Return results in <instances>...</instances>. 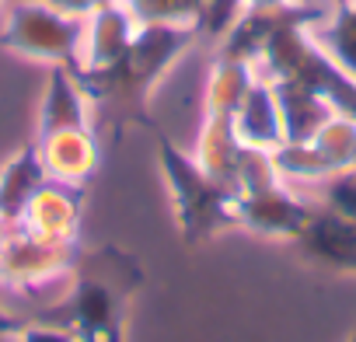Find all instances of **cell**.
Masks as SVG:
<instances>
[{
  "label": "cell",
  "instance_id": "obj_18",
  "mask_svg": "<svg viewBox=\"0 0 356 342\" xmlns=\"http://www.w3.org/2000/svg\"><path fill=\"white\" fill-rule=\"evenodd\" d=\"M273 164L283 182H321L325 175H332V168L325 164V157L318 154L311 140L304 143L283 140L280 147H273Z\"/></svg>",
  "mask_w": 356,
  "mask_h": 342
},
{
  "label": "cell",
  "instance_id": "obj_11",
  "mask_svg": "<svg viewBox=\"0 0 356 342\" xmlns=\"http://www.w3.org/2000/svg\"><path fill=\"white\" fill-rule=\"evenodd\" d=\"M91 105L95 101L88 98L81 81L67 67H49V77H46V88H42V101H39V136H49V133H60V129L91 126V115H88Z\"/></svg>",
  "mask_w": 356,
  "mask_h": 342
},
{
  "label": "cell",
  "instance_id": "obj_23",
  "mask_svg": "<svg viewBox=\"0 0 356 342\" xmlns=\"http://www.w3.org/2000/svg\"><path fill=\"white\" fill-rule=\"evenodd\" d=\"M15 342H81L70 328H63V325H49V321H35V325H22L18 328V335H15Z\"/></svg>",
  "mask_w": 356,
  "mask_h": 342
},
{
  "label": "cell",
  "instance_id": "obj_32",
  "mask_svg": "<svg viewBox=\"0 0 356 342\" xmlns=\"http://www.w3.org/2000/svg\"><path fill=\"white\" fill-rule=\"evenodd\" d=\"M0 4H4V0H0Z\"/></svg>",
  "mask_w": 356,
  "mask_h": 342
},
{
  "label": "cell",
  "instance_id": "obj_26",
  "mask_svg": "<svg viewBox=\"0 0 356 342\" xmlns=\"http://www.w3.org/2000/svg\"><path fill=\"white\" fill-rule=\"evenodd\" d=\"M245 8H290V0H245Z\"/></svg>",
  "mask_w": 356,
  "mask_h": 342
},
{
  "label": "cell",
  "instance_id": "obj_25",
  "mask_svg": "<svg viewBox=\"0 0 356 342\" xmlns=\"http://www.w3.org/2000/svg\"><path fill=\"white\" fill-rule=\"evenodd\" d=\"M25 321H18V318H11L8 311H0V335H8V332H18Z\"/></svg>",
  "mask_w": 356,
  "mask_h": 342
},
{
  "label": "cell",
  "instance_id": "obj_8",
  "mask_svg": "<svg viewBox=\"0 0 356 342\" xmlns=\"http://www.w3.org/2000/svg\"><path fill=\"white\" fill-rule=\"evenodd\" d=\"M81 203H84V189L81 186L46 182L29 200V206L22 210V217L11 227L22 231V234L42 238V241H77Z\"/></svg>",
  "mask_w": 356,
  "mask_h": 342
},
{
  "label": "cell",
  "instance_id": "obj_29",
  "mask_svg": "<svg viewBox=\"0 0 356 342\" xmlns=\"http://www.w3.org/2000/svg\"><path fill=\"white\" fill-rule=\"evenodd\" d=\"M332 4H349V0H332Z\"/></svg>",
  "mask_w": 356,
  "mask_h": 342
},
{
  "label": "cell",
  "instance_id": "obj_13",
  "mask_svg": "<svg viewBox=\"0 0 356 342\" xmlns=\"http://www.w3.org/2000/svg\"><path fill=\"white\" fill-rule=\"evenodd\" d=\"M49 182L46 168H42V157H39V147L29 143L22 147L4 168H0V220L8 227L22 217V210L29 206V200Z\"/></svg>",
  "mask_w": 356,
  "mask_h": 342
},
{
  "label": "cell",
  "instance_id": "obj_31",
  "mask_svg": "<svg viewBox=\"0 0 356 342\" xmlns=\"http://www.w3.org/2000/svg\"><path fill=\"white\" fill-rule=\"evenodd\" d=\"M353 168H356V161H353Z\"/></svg>",
  "mask_w": 356,
  "mask_h": 342
},
{
  "label": "cell",
  "instance_id": "obj_1",
  "mask_svg": "<svg viewBox=\"0 0 356 342\" xmlns=\"http://www.w3.org/2000/svg\"><path fill=\"white\" fill-rule=\"evenodd\" d=\"M143 286V266L115 248H84L70 269V290L60 304L39 311L35 321L63 325L81 342H122L126 307Z\"/></svg>",
  "mask_w": 356,
  "mask_h": 342
},
{
  "label": "cell",
  "instance_id": "obj_15",
  "mask_svg": "<svg viewBox=\"0 0 356 342\" xmlns=\"http://www.w3.org/2000/svg\"><path fill=\"white\" fill-rule=\"evenodd\" d=\"M276 88V101H280V119H283V140H311L328 115L335 112L314 88L300 84V81H273Z\"/></svg>",
  "mask_w": 356,
  "mask_h": 342
},
{
  "label": "cell",
  "instance_id": "obj_19",
  "mask_svg": "<svg viewBox=\"0 0 356 342\" xmlns=\"http://www.w3.org/2000/svg\"><path fill=\"white\" fill-rule=\"evenodd\" d=\"M311 143L318 147V154L325 157V164L332 171L353 168V161H356V119L332 112L328 122L311 136Z\"/></svg>",
  "mask_w": 356,
  "mask_h": 342
},
{
  "label": "cell",
  "instance_id": "obj_14",
  "mask_svg": "<svg viewBox=\"0 0 356 342\" xmlns=\"http://www.w3.org/2000/svg\"><path fill=\"white\" fill-rule=\"evenodd\" d=\"M241 147L245 143L238 140L231 115H203L193 157H196V164L207 171L210 179H217L227 189H234V168H238Z\"/></svg>",
  "mask_w": 356,
  "mask_h": 342
},
{
  "label": "cell",
  "instance_id": "obj_10",
  "mask_svg": "<svg viewBox=\"0 0 356 342\" xmlns=\"http://www.w3.org/2000/svg\"><path fill=\"white\" fill-rule=\"evenodd\" d=\"M293 241L304 248V255H311L332 269L356 272V220L321 206L311 213V220L304 224V231Z\"/></svg>",
  "mask_w": 356,
  "mask_h": 342
},
{
  "label": "cell",
  "instance_id": "obj_20",
  "mask_svg": "<svg viewBox=\"0 0 356 342\" xmlns=\"http://www.w3.org/2000/svg\"><path fill=\"white\" fill-rule=\"evenodd\" d=\"M126 11L147 25V22H161V25H196L200 22V0H122ZM200 28V25H196Z\"/></svg>",
  "mask_w": 356,
  "mask_h": 342
},
{
  "label": "cell",
  "instance_id": "obj_2",
  "mask_svg": "<svg viewBox=\"0 0 356 342\" xmlns=\"http://www.w3.org/2000/svg\"><path fill=\"white\" fill-rule=\"evenodd\" d=\"M196 42H200L196 25H161V22L140 25L136 22V32H133V42H129L122 63L112 74L84 84V91L95 105H115L119 126H122V119L147 122L143 105H147L150 91Z\"/></svg>",
  "mask_w": 356,
  "mask_h": 342
},
{
  "label": "cell",
  "instance_id": "obj_16",
  "mask_svg": "<svg viewBox=\"0 0 356 342\" xmlns=\"http://www.w3.org/2000/svg\"><path fill=\"white\" fill-rule=\"evenodd\" d=\"M255 63L217 56L210 74H207V91H203V115H234L245 91L255 81Z\"/></svg>",
  "mask_w": 356,
  "mask_h": 342
},
{
  "label": "cell",
  "instance_id": "obj_9",
  "mask_svg": "<svg viewBox=\"0 0 356 342\" xmlns=\"http://www.w3.org/2000/svg\"><path fill=\"white\" fill-rule=\"evenodd\" d=\"M39 157L49 182H63V186H88L95 179V171L102 164V147L91 126H77V129H60L49 136L35 140Z\"/></svg>",
  "mask_w": 356,
  "mask_h": 342
},
{
  "label": "cell",
  "instance_id": "obj_22",
  "mask_svg": "<svg viewBox=\"0 0 356 342\" xmlns=\"http://www.w3.org/2000/svg\"><path fill=\"white\" fill-rule=\"evenodd\" d=\"M245 15V0H200V39H224Z\"/></svg>",
  "mask_w": 356,
  "mask_h": 342
},
{
  "label": "cell",
  "instance_id": "obj_27",
  "mask_svg": "<svg viewBox=\"0 0 356 342\" xmlns=\"http://www.w3.org/2000/svg\"><path fill=\"white\" fill-rule=\"evenodd\" d=\"M8 234H11V227H8L4 220H0V252H4V241H8Z\"/></svg>",
  "mask_w": 356,
  "mask_h": 342
},
{
  "label": "cell",
  "instance_id": "obj_12",
  "mask_svg": "<svg viewBox=\"0 0 356 342\" xmlns=\"http://www.w3.org/2000/svg\"><path fill=\"white\" fill-rule=\"evenodd\" d=\"M234 119V133L245 147H262L273 150L283 143V119H280V101H276V88L269 77L255 74L252 88L245 91Z\"/></svg>",
  "mask_w": 356,
  "mask_h": 342
},
{
  "label": "cell",
  "instance_id": "obj_6",
  "mask_svg": "<svg viewBox=\"0 0 356 342\" xmlns=\"http://www.w3.org/2000/svg\"><path fill=\"white\" fill-rule=\"evenodd\" d=\"M133 32H136V18L126 11L122 0L105 4L84 18L81 53H77V67H74V77L81 81V88L112 74L122 63V56L133 42Z\"/></svg>",
  "mask_w": 356,
  "mask_h": 342
},
{
  "label": "cell",
  "instance_id": "obj_5",
  "mask_svg": "<svg viewBox=\"0 0 356 342\" xmlns=\"http://www.w3.org/2000/svg\"><path fill=\"white\" fill-rule=\"evenodd\" d=\"M77 255H81L77 241H42L11 227L4 252H0V286L22 293L53 286L56 279L70 276Z\"/></svg>",
  "mask_w": 356,
  "mask_h": 342
},
{
  "label": "cell",
  "instance_id": "obj_17",
  "mask_svg": "<svg viewBox=\"0 0 356 342\" xmlns=\"http://www.w3.org/2000/svg\"><path fill=\"white\" fill-rule=\"evenodd\" d=\"M311 35L346 74L356 77V15L349 4H335L321 22L311 25Z\"/></svg>",
  "mask_w": 356,
  "mask_h": 342
},
{
  "label": "cell",
  "instance_id": "obj_28",
  "mask_svg": "<svg viewBox=\"0 0 356 342\" xmlns=\"http://www.w3.org/2000/svg\"><path fill=\"white\" fill-rule=\"evenodd\" d=\"M15 335H18V332H8V335H0V342H15Z\"/></svg>",
  "mask_w": 356,
  "mask_h": 342
},
{
  "label": "cell",
  "instance_id": "obj_3",
  "mask_svg": "<svg viewBox=\"0 0 356 342\" xmlns=\"http://www.w3.org/2000/svg\"><path fill=\"white\" fill-rule=\"evenodd\" d=\"M157 161L161 175L175 203V224L186 245H203L217 238L234 224V200L238 193L227 189L224 182L210 179L207 171L196 164L193 154L175 147L168 136H157Z\"/></svg>",
  "mask_w": 356,
  "mask_h": 342
},
{
  "label": "cell",
  "instance_id": "obj_4",
  "mask_svg": "<svg viewBox=\"0 0 356 342\" xmlns=\"http://www.w3.org/2000/svg\"><path fill=\"white\" fill-rule=\"evenodd\" d=\"M81 35L84 18L60 11L49 0H18L0 22V46L8 53L46 67H67L70 74L77 67Z\"/></svg>",
  "mask_w": 356,
  "mask_h": 342
},
{
  "label": "cell",
  "instance_id": "obj_30",
  "mask_svg": "<svg viewBox=\"0 0 356 342\" xmlns=\"http://www.w3.org/2000/svg\"><path fill=\"white\" fill-rule=\"evenodd\" d=\"M349 342H356V332H353V339H349Z\"/></svg>",
  "mask_w": 356,
  "mask_h": 342
},
{
  "label": "cell",
  "instance_id": "obj_21",
  "mask_svg": "<svg viewBox=\"0 0 356 342\" xmlns=\"http://www.w3.org/2000/svg\"><path fill=\"white\" fill-rule=\"evenodd\" d=\"M321 206L356 220V168H342L321 179Z\"/></svg>",
  "mask_w": 356,
  "mask_h": 342
},
{
  "label": "cell",
  "instance_id": "obj_7",
  "mask_svg": "<svg viewBox=\"0 0 356 342\" xmlns=\"http://www.w3.org/2000/svg\"><path fill=\"white\" fill-rule=\"evenodd\" d=\"M311 213L314 206L297 200L286 189V182H276L269 189L245 193L234 200V224L252 234H266V238H297L304 224L311 220Z\"/></svg>",
  "mask_w": 356,
  "mask_h": 342
},
{
  "label": "cell",
  "instance_id": "obj_24",
  "mask_svg": "<svg viewBox=\"0 0 356 342\" xmlns=\"http://www.w3.org/2000/svg\"><path fill=\"white\" fill-rule=\"evenodd\" d=\"M49 4H56V8L67 11V15L88 18L91 11H98V8H105V4H115V0H49Z\"/></svg>",
  "mask_w": 356,
  "mask_h": 342
}]
</instances>
